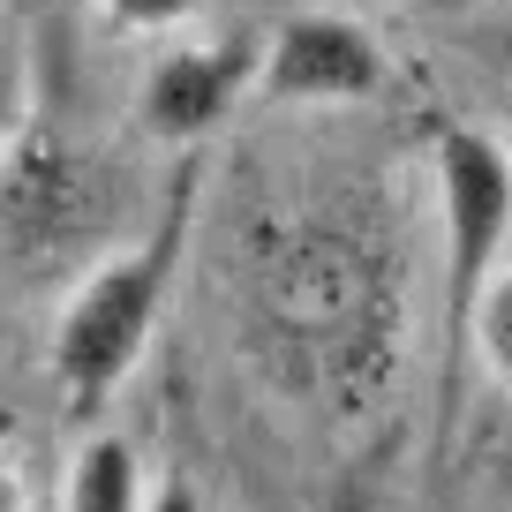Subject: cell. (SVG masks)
I'll return each mask as SVG.
<instances>
[{
  "instance_id": "6da1fadb",
  "label": "cell",
  "mask_w": 512,
  "mask_h": 512,
  "mask_svg": "<svg viewBox=\"0 0 512 512\" xmlns=\"http://www.w3.org/2000/svg\"><path fill=\"white\" fill-rule=\"evenodd\" d=\"M189 189L196 174L174 181L166 196V219L151 241L106 256L68 287L61 317H53V339H46V369H53V392H61L68 415H98L128 384V369L144 362L151 332H159V309H166V287L181 272V241H189Z\"/></svg>"
},
{
  "instance_id": "7a4b0ae2",
  "label": "cell",
  "mask_w": 512,
  "mask_h": 512,
  "mask_svg": "<svg viewBox=\"0 0 512 512\" xmlns=\"http://www.w3.org/2000/svg\"><path fill=\"white\" fill-rule=\"evenodd\" d=\"M437 219H445V309L452 332L512 249V159L482 128L437 136Z\"/></svg>"
},
{
  "instance_id": "3957f363",
  "label": "cell",
  "mask_w": 512,
  "mask_h": 512,
  "mask_svg": "<svg viewBox=\"0 0 512 512\" xmlns=\"http://www.w3.org/2000/svg\"><path fill=\"white\" fill-rule=\"evenodd\" d=\"M98 226V189L61 144L46 136H16L0 159V264H61L76 241Z\"/></svg>"
},
{
  "instance_id": "277c9868",
  "label": "cell",
  "mask_w": 512,
  "mask_h": 512,
  "mask_svg": "<svg viewBox=\"0 0 512 512\" xmlns=\"http://www.w3.org/2000/svg\"><path fill=\"white\" fill-rule=\"evenodd\" d=\"M384 76H392V61L377 38L354 16H324V8L287 16L256 61L264 98H287V106H362L384 91Z\"/></svg>"
},
{
  "instance_id": "5b68a950",
  "label": "cell",
  "mask_w": 512,
  "mask_h": 512,
  "mask_svg": "<svg viewBox=\"0 0 512 512\" xmlns=\"http://www.w3.org/2000/svg\"><path fill=\"white\" fill-rule=\"evenodd\" d=\"M256 61L249 46H166L159 61L144 68V91H136V113L159 144H204L211 128L234 113V98L249 91Z\"/></svg>"
},
{
  "instance_id": "8992f818",
  "label": "cell",
  "mask_w": 512,
  "mask_h": 512,
  "mask_svg": "<svg viewBox=\"0 0 512 512\" xmlns=\"http://www.w3.org/2000/svg\"><path fill=\"white\" fill-rule=\"evenodd\" d=\"M151 475L128 437H83L61 475V512H144Z\"/></svg>"
},
{
  "instance_id": "52a82bcc",
  "label": "cell",
  "mask_w": 512,
  "mask_h": 512,
  "mask_svg": "<svg viewBox=\"0 0 512 512\" xmlns=\"http://www.w3.org/2000/svg\"><path fill=\"white\" fill-rule=\"evenodd\" d=\"M460 347H475V362L512 392V264H497L490 287L475 294V309L460 317Z\"/></svg>"
},
{
  "instance_id": "ba28073f",
  "label": "cell",
  "mask_w": 512,
  "mask_h": 512,
  "mask_svg": "<svg viewBox=\"0 0 512 512\" xmlns=\"http://www.w3.org/2000/svg\"><path fill=\"white\" fill-rule=\"evenodd\" d=\"M91 8L128 38H174L204 16V0H91Z\"/></svg>"
},
{
  "instance_id": "9c48e42d",
  "label": "cell",
  "mask_w": 512,
  "mask_h": 512,
  "mask_svg": "<svg viewBox=\"0 0 512 512\" xmlns=\"http://www.w3.org/2000/svg\"><path fill=\"white\" fill-rule=\"evenodd\" d=\"M0 512H31V467L8 452V437H0Z\"/></svg>"
},
{
  "instance_id": "30bf717a",
  "label": "cell",
  "mask_w": 512,
  "mask_h": 512,
  "mask_svg": "<svg viewBox=\"0 0 512 512\" xmlns=\"http://www.w3.org/2000/svg\"><path fill=\"white\" fill-rule=\"evenodd\" d=\"M144 512H204V497H196V490H189L181 475H166V482H151Z\"/></svg>"
},
{
  "instance_id": "8fae6325",
  "label": "cell",
  "mask_w": 512,
  "mask_h": 512,
  "mask_svg": "<svg viewBox=\"0 0 512 512\" xmlns=\"http://www.w3.org/2000/svg\"><path fill=\"white\" fill-rule=\"evenodd\" d=\"M8 144H16V98H8V83H0V159H8Z\"/></svg>"
}]
</instances>
